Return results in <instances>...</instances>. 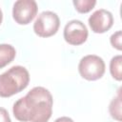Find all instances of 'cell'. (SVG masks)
Returning <instances> with one entry per match:
<instances>
[{
	"label": "cell",
	"mask_w": 122,
	"mask_h": 122,
	"mask_svg": "<svg viewBox=\"0 0 122 122\" xmlns=\"http://www.w3.org/2000/svg\"><path fill=\"white\" fill-rule=\"evenodd\" d=\"M52 95L44 87L32 88L12 107L14 117L21 122H48L52 113Z\"/></svg>",
	"instance_id": "6da1fadb"
},
{
	"label": "cell",
	"mask_w": 122,
	"mask_h": 122,
	"mask_svg": "<svg viewBox=\"0 0 122 122\" xmlns=\"http://www.w3.org/2000/svg\"><path fill=\"white\" fill-rule=\"evenodd\" d=\"M30 82V74L26 68L13 66L0 74V96L10 97L27 88Z\"/></svg>",
	"instance_id": "7a4b0ae2"
},
{
	"label": "cell",
	"mask_w": 122,
	"mask_h": 122,
	"mask_svg": "<svg viewBox=\"0 0 122 122\" xmlns=\"http://www.w3.org/2000/svg\"><path fill=\"white\" fill-rule=\"evenodd\" d=\"M78 71L84 79L94 81L103 76L105 72V63L101 57L94 54H89L80 60Z\"/></svg>",
	"instance_id": "3957f363"
},
{
	"label": "cell",
	"mask_w": 122,
	"mask_h": 122,
	"mask_svg": "<svg viewBox=\"0 0 122 122\" xmlns=\"http://www.w3.org/2000/svg\"><path fill=\"white\" fill-rule=\"evenodd\" d=\"M60 20L58 15L50 10L41 12L33 24L34 32L40 37H50L55 34L59 29Z\"/></svg>",
	"instance_id": "277c9868"
},
{
	"label": "cell",
	"mask_w": 122,
	"mask_h": 122,
	"mask_svg": "<svg viewBox=\"0 0 122 122\" xmlns=\"http://www.w3.org/2000/svg\"><path fill=\"white\" fill-rule=\"evenodd\" d=\"M37 10L38 7L34 0H18L13 5L12 16L16 23L28 25L35 17Z\"/></svg>",
	"instance_id": "5b68a950"
},
{
	"label": "cell",
	"mask_w": 122,
	"mask_h": 122,
	"mask_svg": "<svg viewBox=\"0 0 122 122\" xmlns=\"http://www.w3.org/2000/svg\"><path fill=\"white\" fill-rule=\"evenodd\" d=\"M64 39L67 43L78 46L83 44L88 38V29L80 20H71L64 28Z\"/></svg>",
	"instance_id": "8992f818"
},
{
	"label": "cell",
	"mask_w": 122,
	"mask_h": 122,
	"mask_svg": "<svg viewBox=\"0 0 122 122\" xmlns=\"http://www.w3.org/2000/svg\"><path fill=\"white\" fill-rule=\"evenodd\" d=\"M113 24V16L111 11L100 9L95 10L89 17V25L95 33H103L108 31Z\"/></svg>",
	"instance_id": "52a82bcc"
},
{
	"label": "cell",
	"mask_w": 122,
	"mask_h": 122,
	"mask_svg": "<svg viewBox=\"0 0 122 122\" xmlns=\"http://www.w3.org/2000/svg\"><path fill=\"white\" fill-rule=\"evenodd\" d=\"M16 54L15 49L10 44H0V69L12 62Z\"/></svg>",
	"instance_id": "ba28073f"
},
{
	"label": "cell",
	"mask_w": 122,
	"mask_h": 122,
	"mask_svg": "<svg viewBox=\"0 0 122 122\" xmlns=\"http://www.w3.org/2000/svg\"><path fill=\"white\" fill-rule=\"evenodd\" d=\"M110 71L112 76L117 80H122V56L116 55L112 58L110 62Z\"/></svg>",
	"instance_id": "9c48e42d"
},
{
	"label": "cell",
	"mask_w": 122,
	"mask_h": 122,
	"mask_svg": "<svg viewBox=\"0 0 122 122\" xmlns=\"http://www.w3.org/2000/svg\"><path fill=\"white\" fill-rule=\"evenodd\" d=\"M72 3L75 10L78 12L87 13L94 8L96 1L95 0H73Z\"/></svg>",
	"instance_id": "30bf717a"
},
{
	"label": "cell",
	"mask_w": 122,
	"mask_h": 122,
	"mask_svg": "<svg viewBox=\"0 0 122 122\" xmlns=\"http://www.w3.org/2000/svg\"><path fill=\"white\" fill-rule=\"evenodd\" d=\"M110 113L112 117L117 121H121V96L118 93L117 97L113 98L109 107Z\"/></svg>",
	"instance_id": "8fae6325"
},
{
	"label": "cell",
	"mask_w": 122,
	"mask_h": 122,
	"mask_svg": "<svg viewBox=\"0 0 122 122\" xmlns=\"http://www.w3.org/2000/svg\"><path fill=\"white\" fill-rule=\"evenodd\" d=\"M121 38H122L121 30H118V31L114 32L110 38V41H111V44L112 45V47L117 49L118 51H121V49H122V47H121Z\"/></svg>",
	"instance_id": "7c38bea8"
},
{
	"label": "cell",
	"mask_w": 122,
	"mask_h": 122,
	"mask_svg": "<svg viewBox=\"0 0 122 122\" xmlns=\"http://www.w3.org/2000/svg\"><path fill=\"white\" fill-rule=\"evenodd\" d=\"M0 122H11L8 111L0 107Z\"/></svg>",
	"instance_id": "4fadbf2b"
},
{
	"label": "cell",
	"mask_w": 122,
	"mask_h": 122,
	"mask_svg": "<svg viewBox=\"0 0 122 122\" xmlns=\"http://www.w3.org/2000/svg\"><path fill=\"white\" fill-rule=\"evenodd\" d=\"M54 122H74L71 118L68 117V116H62V117H59L57 118Z\"/></svg>",
	"instance_id": "5bb4252c"
},
{
	"label": "cell",
	"mask_w": 122,
	"mask_h": 122,
	"mask_svg": "<svg viewBox=\"0 0 122 122\" xmlns=\"http://www.w3.org/2000/svg\"><path fill=\"white\" fill-rule=\"evenodd\" d=\"M2 19H3V13H2V10L0 9V24L2 23Z\"/></svg>",
	"instance_id": "9a60e30c"
}]
</instances>
